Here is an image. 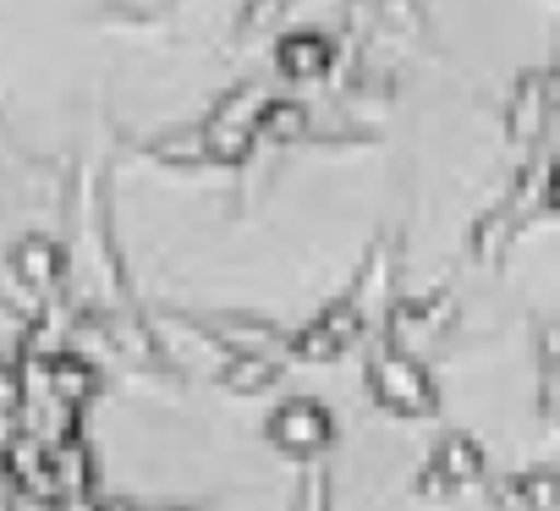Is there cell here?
Masks as SVG:
<instances>
[{"instance_id": "cell-1", "label": "cell", "mask_w": 560, "mask_h": 511, "mask_svg": "<svg viewBox=\"0 0 560 511\" xmlns=\"http://www.w3.org/2000/svg\"><path fill=\"white\" fill-rule=\"evenodd\" d=\"M325 61H330V45L314 34H292L280 45V72H292V78H314V72H325Z\"/></svg>"}, {"instance_id": "cell-2", "label": "cell", "mask_w": 560, "mask_h": 511, "mask_svg": "<svg viewBox=\"0 0 560 511\" xmlns=\"http://www.w3.org/2000/svg\"><path fill=\"white\" fill-rule=\"evenodd\" d=\"M258 127H264V132H298V127H303V111H298V105H269Z\"/></svg>"}]
</instances>
